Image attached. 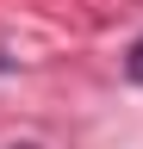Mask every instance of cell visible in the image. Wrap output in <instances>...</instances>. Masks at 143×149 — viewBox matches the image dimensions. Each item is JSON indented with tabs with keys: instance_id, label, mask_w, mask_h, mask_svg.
I'll use <instances>...</instances> for the list:
<instances>
[{
	"instance_id": "cell-1",
	"label": "cell",
	"mask_w": 143,
	"mask_h": 149,
	"mask_svg": "<svg viewBox=\"0 0 143 149\" xmlns=\"http://www.w3.org/2000/svg\"><path fill=\"white\" fill-rule=\"evenodd\" d=\"M124 74L143 87V37H131V50H124Z\"/></svg>"
},
{
	"instance_id": "cell-2",
	"label": "cell",
	"mask_w": 143,
	"mask_h": 149,
	"mask_svg": "<svg viewBox=\"0 0 143 149\" xmlns=\"http://www.w3.org/2000/svg\"><path fill=\"white\" fill-rule=\"evenodd\" d=\"M6 68H13V56H6V50H0V74H6Z\"/></svg>"
},
{
	"instance_id": "cell-3",
	"label": "cell",
	"mask_w": 143,
	"mask_h": 149,
	"mask_svg": "<svg viewBox=\"0 0 143 149\" xmlns=\"http://www.w3.org/2000/svg\"><path fill=\"white\" fill-rule=\"evenodd\" d=\"M19 149H38V143H19Z\"/></svg>"
}]
</instances>
